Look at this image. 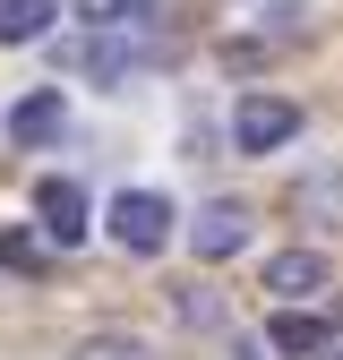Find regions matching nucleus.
Returning a JSON list of instances; mask_svg holds the SVG:
<instances>
[{
  "label": "nucleus",
  "instance_id": "obj_12",
  "mask_svg": "<svg viewBox=\"0 0 343 360\" xmlns=\"http://www.w3.org/2000/svg\"><path fill=\"white\" fill-rule=\"evenodd\" d=\"M335 360H343V352H335Z\"/></svg>",
  "mask_w": 343,
  "mask_h": 360
},
{
  "label": "nucleus",
  "instance_id": "obj_4",
  "mask_svg": "<svg viewBox=\"0 0 343 360\" xmlns=\"http://www.w3.org/2000/svg\"><path fill=\"white\" fill-rule=\"evenodd\" d=\"M189 249H198L206 266H214V257H240V249H249V214H240L232 198H214V206L189 223Z\"/></svg>",
  "mask_w": 343,
  "mask_h": 360
},
{
  "label": "nucleus",
  "instance_id": "obj_10",
  "mask_svg": "<svg viewBox=\"0 0 343 360\" xmlns=\"http://www.w3.org/2000/svg\"><path fill=\"white\" fill-rule=\"evenodd\" d=\"M0 266L9 275H43V240L34 232H0Z\"/></svg>",
  "mask_w": 343,
  "mask_h": 360
},
{
  "label": "nucleus",
  "instance_id": "obj_5",
  "mask_svg": "<svg viewBox=\"0 0 343 360\" xmlns=\"http://www.w3.org/2000/svg\"><path fill=\"white\" fill-rule=\"evenodd\" d=\"M60 129H69V103H60V86H34V95L9 112V138H18V146H52Z\"/></svg>",
  "mask_w": 343,
  "mask_h": 360
},
{
  "label": "nucleus",
  "instance_id": "obj_11",
  "mask_svg": "<svg viewBox=\"0 0 343 360\" xmlns=\"http://www.w3.org/2000/svg\"><path fill=\"white\" fill-rule=\"evenodd\" d=\"M86 360H146V352H138V343H120V335H112V343H95V352H86Z\"/></svg>",
  "mask_w": 343,
  "mask_h": 360
},
{
  "label": "nucleus",
  "instance_id": "obj_9",
  "mask_svg": "<svg viewBox=\"0 0 343 360\" xmlns=\"http://www.w3.org/2000/svg\"><path fill=\"white\" fill-rule=\"evenodd\" d=\"M77 18H86V26H146L155 0H77Z\"/></svg>",
  "mask_w": 343,
  "mask_h": 360
},
{
  "label": "nucleus",
  "instance_id": "obj_1",
  "mask_svg": "<svg viewBox=\"0 0 343 360\" xmlns=\"http://www.w3.org/2000/svg\"><path fill=\"white\" fill-rule=\"evenodd\" d=\"M172 223H181V214H172V198H155V189H120L112 198V240L129 257H155L172 240Z\"/></svg>",
  "mask_w": 343,
  "mask_h": 360
},
{
  "label": "nucleus",
  "instance_id": "obj_3",
  "mask_svg": "<svg viewBox=\"0 0 343 360\" xmlns=\"http://www.w3.org/2000/svg\"><path fill=\"white\" fill-rule=\"evenodd\" d=\"M34 214H43V232H52L60 249L95 232V206H86V189H77V180H34Z\"/></svg>",
  "mask_w": 343,
  "mask_h": 360
},
{
  "label": "nucleus",
  "instance_id": "obj_2",
  "mask_svg": "<svg viewBox=\"0 0 343 360\" xmlns=\"http://www.w3.org/2000/svg\"><path fill=\"white\" fill-rule=\"evenodd\" d=\"M292 138H300V103L292 95H240V112H232V146L240 155H275Z\"/></svg>",
  "mask_w": 343,
  "mask_h": 360
},
{
  "label": "nucleus",
  "instance_id": "obj_7",
  "mask_svg": "<svg viewBox=\"0 0 343 360\" xmlns=\"http://www.w3.org/2000/svg\"><path fill=\"white\" fill-rule=\"evenodd\" d=\"M318 283H326V257H318V249H283V257L266 266V292H283V300L318 292Z\"/></svg>",
  "mask_w": 343,
  "mask_h": 360
},
{
  "label": "nucleus",
  "instance_id": "obj_6",
  "mask_svg": "<svg viewBox=\"0 0 343 360\" xmlns=\"http://www.w3.org/2000/svg\"><path fill=\"white\" fill-rule=\"evenodd\" d=\"M275 352H283V360L335 352V318H318V309H283V318H275Z\"/></svg>",
  "mask_w": 343,
  "mask_h": 360
},
{
  "label": "nucleus",
  "instance_id": "obj_8",
  "mask_svg": "<svg viewBox=\"0 0 343 360\" xmlns=\"http://www.w3.org/2000/svg\"><path fill=\"white\" fill-rule=\"evenodd\" d=\"M60 18V0H0V43H34V34H52Z\"/></svg>",
  "mask_w": 343,
  "mask_h": 360
}]
</instances>
